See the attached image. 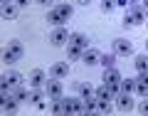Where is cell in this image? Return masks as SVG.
I'll return each mask as SVG.
<instances>
[{"label":"cell","instance_id":"obj_4","mask_svg":"<svg viewBox=\"0 0 148 116\" xmlns=\"http://www.w3.org/2000/svg\"><path fill=\"white\" fill-rule=\"evenodd\" d=\"M47 84V74L42 72V69H32L30 72V86L32 89H40V86Z\"/></svg>","mask_w":148,"mask_h":116},{"label":"cell","instance_id":"obj_19","mask_svg":"<svg viewBox=\"0 0 148 116\" xmlns=\"http://www.w3.org/2000/svg\"><path fill=\"white\" fill-rule=\"evenodd\" d=\"M77 91H79L82 99H89V96H96V89L91 84H77Z\"/></svg>","mask_w":148,"mask_h":116},{"label":"cell","instance_id":"obj_7","mask_svg":"<svg viewBox=\"0 0 148 116\" xmlns=\"http://www.w3.org/2000/svg\"><path fill=\"white\" fill-rule=\"evenodd\" d=\"M114 52L128 57V54H133V45L128 42V40H114Z\"/></svg>","mask_w":148,"mask_h":116},{"label":"cell","instance_id":"obj_13","mask_svg":"<svg viewBox=\"0 0 148 116\" xmlns=\"http://www.w3.org/2000/svg\"><path fill=\"white\" fill-rule=\"evenodd\" d=\"M17 12H20V5L3 3V17H5V20H12V17H17Z\"/></svg>","mask_w":148,"mask_h":116},{"label":"cell","instance_id":"obj_17","mask_svg":"<svg viewBox=\"0 0 148 116\" xmlns=\"http://www.w3.org/2000/svg\"><path fill=\"white\" fill-rule=\"evenodd\" d=\"M30 101L37 106V109H45V94H42L40 89H32V91H30Z\"/></svg>","mask_w":148,"mask_h":116},{"label":"cell","instance_id":"obj_3","mask_svg":"<svg viewBox=\"0 0 148 116\" xmlns=\"http://www.w3.org/2000/svg\"><path fill=\"white\" fill-rule=\"evenodd\" d=\"M45 94H47V99H52V101H54V99H62V96H64V86H62V82L52 77V79L45 84Z\"/></svg>","mask_w":148,"mask_h":116},{"label":"cell","instance_id":"obj_6","mask_svg":"<svg viewBox=\"0 0 148 116\" xmlns=\"http://www.w3.org/2000/svg\"><path fill=\"white\" fill-rule=\"evenodd\" d=\"M49 77H54V79H67V77H69V64H67V62H57V64H52V69H49Z\"/></svg>","mask_w":148,"mask_h":116},{"label":"cell","instance_id":"obj_27","mask_svg":"<svg viewBox=\"0 0 148 116\" xmlns=\"http://www.w3.org/2000/svg\"><path fill=\"white\" fill-rule=\"evenodd\" d=\"M138 111H141L143 116H148V96H146V101H143V104L138 106Z\"/></svg>","mask_w":148,"mask_h":116},{"label":"cell","instance_id":"obj_10","mask_svg":"<svg viewBox=\"0 0 148 116\" xmlns=\"http://www.w3.org/2000/svg\"><path fill=\"white\" fill-rule=\"evenodd\" d=\"M136 82H138V84H136V91L146 99V96H148V72H141V74L136 77Z\"/></svg>","mask_w":148,"mask_h":116},{"label":"cell","instance_id":"obj_9","mask_svg":"<svg viewBox=\"0 0 148 116\" xmlns=\"http://www.w3.org/2000/svg\"><path fill=\"white\" fill-rule=\"evenodd\" d=\"M82 62L89 64V67H91V64H99V62H101V54L96 52V49L86 47V49H84V54H82Z\"/></svg>","mask_w":148,"mask_h":116},{"label":"cell","instance_id":"obj_16","mask_svg":"<svg viewBox=\"0 0 148 116\" xmlns=\"http://www.w3.org/2000/svg\"><path fill=\"white\" fill-rule=\"evenodd\" d=\"M54 114H69V99H54V106H52Z\"/></svg>","mask_w":148,"mask_h":116},{"label":"cell","instance_id":"obj_23","mask_svg":"<svg viewBox=\"0 0 148 116\" xmlns=\"http://www.w3.org/2000/svg\"><path fill=\"white\" fill-rule=\"evenodd\" d=\"M12 96H15L17 101H30V91H27V89H22V86H15Z\"/></svg>","mask_w":148,"mask_h":116},{"label":"cell","instance_id":"obj_29","mask_svg":"<svg viewBox=\"0 0 148 116\" xmlns=\"http://www.w3.org/2000/svg\"><path fill=\"white\" fill-rule=\"evenodd\" d=\"M17 5H20V8H27V5H30V0H17Z\"/></svg>","mask_w":148,"mask_h":116},{"label":"cell","instance_id":"obj_24","mask_svg":"<svg viewBox=\"0 0 148 116\" xmlns=\"http://www.w3.org/2000/svg\"><path fill=\"white\" fill-rule=\"evenodd\" d=\"M57 10H59V15H62V20H64V22H67L69 17L74 15V10H72V5H67V3H64V5H59Z\"/></svg>","mask_w":148,"mask_h":116},{"label":"cell","instance_id":"obj_31","mask_svg":"<svg viewBox=\"0 0 148 116\" xmlns=\"http://www.w3.org/2000/svg\"><path fill=\"white\" fill-rule=\"evenodd\" d=\"M141 8H143L146 12H148V0H143V5H141Z\"/></svg>","mask_w":148,"mask_h":116},{"label":"cell","instance_id":"obj_14","mask_svg":"<svg viewBox=\"0 0 148 116\" xmlns=\"http://www.w3.org/2000/svg\"><path fill=\"white\" fill-rule=\"evenodd\" d=\"M17 104H20V101H17L12 94H5V96H3V109L10 111V114H15V111H17Z\"/></svg>","mask_w":148,"mask_h":116},{"label":"cell","instance_id":"obj_30","mask_svg":"<svg viewBox=\"0 0 148 116\" xmlns=\"http://www.w3.org/2000/svg\"><path fill=\"white\" fill-rule=\"evenodd\" d=\"M37 5H49V3H52V0H35Z\"/></svg>","mask_w":148,"mask_h":116},{"label":"cell","instance_id":"obj_5","mask_svg":"<svg viewBox=\"0 0 148 116\" xmlns=\"http://www.w3.org/2000/svg\"><path fill=\"white\" fill-rule=\"evenodd\" d=\"M67 40H69V32L64 30V27H57V30L49 35V42H52L54 47H62V45H67Z\"/></svg>","mask_w":148,"mask_h":116},{"label":"cell","instance_id":"obj_32","mask_svg":"<svg viewBox=\"0 0 148 116\" xmlns=\"http://www.w3.org/2000/svg\"><path fill=\"white\" fill-rule=\"evenodd\" d=\"M79 3H82V5H89V3H91V0H79Z\"/></svg>","mask_w":148,"mask_h":116},{"label":"cell","instance_id":"obj_33","mask_svg":"<svg viewBox=\"0 0 148 116\" xmlns=\"http://www.w3.org/2000/svg\"><path fill=\"white\" fill-rule=\"evenodd\" d=\"M146 49H148V40H146Z\"/></svg>","mask_w":148,"mask_h":116},{"label":"cell","instance_id":"obj_2","mask_svg":"<svg viewBox=\"0 0 148 116\" xmlns=\"http://www.w3.org/2000/svg\"><path fill=\"white\" fill-rule=\"evenodd\" d=\"M141 22H146V10L138 8V5H128L126 15H123V25L126 27H136V25H141Z\"/></svg>","mask_w":148,"mask_h":116},{"label":"cell","instance_id":"obj_25","mask_svg":"<svg viewBox=\"0 0 148 116\" xmlns=\"http://www.w3.org/2000/svg\"><path fill=\"white\" fill-rule=\"evenodd\" d=\"M101 64H104L106 69L114 67V64H116V52H114V54H101Z\"/></svg>","mask_w":148,"mask_h":116},{"label":"cell","instance_id":"obj_22","mask_svg":"<svg viewBox=\"0 0 148 116\" xmlns=\"http://www.w3.org/2000/svg\"><path fill=\"white\" fill-rule=\"evenodd\" d=\"M82 54H84V49L77 47V45H69V47H67V57L69 59H82Z\"/></svg>","mask_w":148,"mask_h":116},{"label":"cell","instance_id":"obj_11","mask_svg":"<svg viewBox=\"0 0 148 116\" xmlns=\"http://www.w3.org/2000/svg\"><path fill=\"white\" fill-rule=\"evenodd\" d=\"M116 106H119V111H131V106H133V101H131V94L121 91V94L116 96Z\"/></svg>","mask_w":148,"mask_h":116},{"label":"cell","instance_id":"obj_15","mask_svg":"<svg viewBox=\"0 0 148 116\" xmlns=\"http://www.w3.org/2000/svg\"><path fill=\"white\" fill-rule=\"evenodd\" d=\"M45 20H47L49 25H57V27H62V25H64V20H62V15H59L57 8H52V10L47 12V17H45Z\"/></svg>","mask_w":148,"mask_h":116},{"label":"cell","instance_id":"obj_20","mask_svg":"<svg viewBox=\"0 0 148 116\" xmlns=\"http://www.w3.org/2000/svg\"><path fill=\"white\" fill-rule=\"evenodd\" d=\"M94 111H99V101H96V96L84 99V114H94Z\"/></svg>","mask_w":148,"mask_h":116},{"label":"cell","instance_id":"obj_26","mask_svg":"<svg viewBox=\"0 0 148 116\" xmlns=\"http://www.w3.org/2000/svg\"><path fill=\"white\" fill-rule=\"evenodd\" d=\"M114 8H116V0H104V3H101V10H114Z\"/></svg>","mask_w":148,"mask_h":116},{"label":"cell","instance_id":"obj_28","mask_svg":"<svg viewBox=\"0 0 148 116\" xmlns=\"http://www.w3.org/2000/svg\"><path fill=\"white\" fill-rule=\"evenodd\" d=\"M116 5L119 8H128V0H116Z\"/></svg>","mask_w":148,"mask_h":116},{"label":"cell","instance_id":"obj_18","mask_svg":"<svg viewBox=\"0 0 148 116\" xmlns=\"http://www.w3.org/2000/svg\"><path fill=\"white\" fill-rule=\"evenodd\" d=\"M133 67H136V72H148V54H138L136 59H133Z\"/></svg>","mask_w":148,"mask_h":116},{"label":"cell","instance_id":"obj_8","mask_svg":"<svg viewBox=\"0 0 148 116\" xmlns=\"http://www.w3.org/2000/svg\"><path fill=\"white\" fill-rule=\"evenodd\" d=\"M69 45H77V47L86 49L89 47V37H86L84 32H72V35H69Z\"/></svg>","mask_w":148,"mask_h":116},{"label":"cell","instance_id":"obj_12","mask_svg":"<svg viewBox=\"0 0 148 116\" xmlns=\"http://www.w3.org/2000/svg\"><path fill=\"white\" fill-rule=\"evenodd\" d=\"M119 82H121V72L116 67H109L104 72V84H119Z\"/></svg>","mask_w":148,"mask_h":116},{"label":"cell","instance_id":"obj_21","mask_svg":"<svg viewBox=\"0 0 148 116\" xmlns=\"http://www.w3.org/2000/svg\"><path fill=\"white\" fill-rule=\"evenodd\" d=\"M119 84H121V91H126V94H131V91H136V77H133V79H121L119 82Z\"/></svg>","mask_w":148,"mask_h":116},{"label":"cell","instance_id":"obj_1","mask_svg":"<svg viewBox=\"0 0 148 116\" xmlns=\"http://www.w3.org/2000/svg\"><path fill=\"white\" fill-rule=\"evenodd\" d=\"M22 54H25V47H22L20 40H10V45L5 47V52H3V62L5 64H15L22 59Z\"/></svg>","mask_w":148,"mask_h":116}]
</instances>
